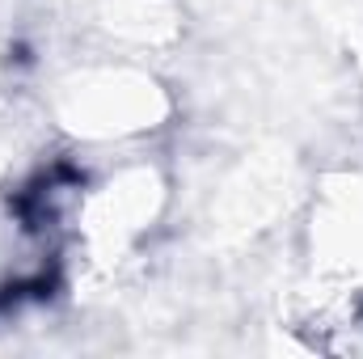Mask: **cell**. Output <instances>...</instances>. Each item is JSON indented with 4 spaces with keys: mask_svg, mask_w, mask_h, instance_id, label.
Returning <instances> with one entry per match:
<instances>
[{
    "mask_svg": "<svg viewBox=\"0 0 363 359\" xmlns=\"http://www.w3.org/2000/svg\"><path fill=\"white\" fill-rule=\"evenodd\" d=\"M43 110L51 127L89 148H127L174 118V97L140 55L93 51L64 64L43 85Z\"/></svg>",
    "mask_w": 363,
    "mask_h": 359,
    "instance_id": "obj_1",
    "label": "cell"
},
{
    "mask_svg": "<svg viewBox=\"0 0 363 359\" xmlns=\"http://www.w3.org/2000/svg\"><path fill=\"white\" fill-rule=\"evenodd\" d=\"M169 174L152 157H123L97 178L81 182L68 203V224L85 270L110 279L127 263H135L169 216Z\"/></svg>",
    "mask_w": 363,
    "mask_h": 359,
    "instance_id": "obj_2",
    "label": "cell"
},
{
    "mask_svg": "<svg viewBox=\"0 0 363 359\" xmlns=\"http://www.w3.org/2000/svg\"><path fill=\"white\" fill-rule=\"evenodd\" d=\"M304 241L313 275L363 296V170H334L317 182Z\"/></svg>",
    "mask_w": 363,
    "mask_h": 359,
    "instance_id": "obj_3",
    "label": "cell"
},
{
    "mask_svg": "<svg viewBox=\"0 0 363 359\" xmlns=\"http://www.w3.org/2000/svg\"><path fill=\"white\" fill-rule=\"evenodd\" d=\"M359 85H363V55H359Z\"/></svg>",
    "mask_w": 363,
    "mask_h": 359,
    "instance_id": "obj_4",
    "label": "cell"
}]
</instances>
